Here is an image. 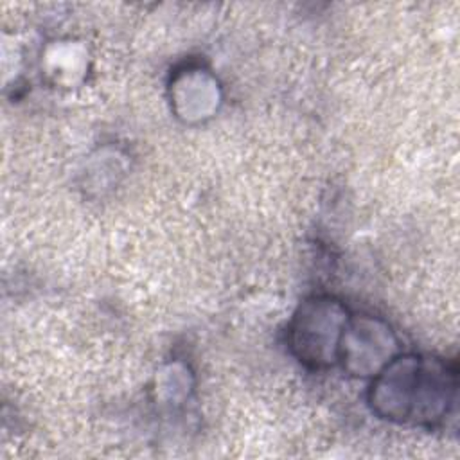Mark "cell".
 I'll list each match as a JSON object with an SVG mask.
<instances>
[{"instance_id": "277c9868", "label": "cell", "mask_w": 460, "mask_h": 460, "mask_svg": "<svg viewBox=\"0 0 460 460\" xmlns=\"http://www.w3.org/2000/svg\"><path fill=\"white\" fill-rule=\"evenodd\" d=\"M171 99L178 117L187 122L203 120L219 104V84L207 70L187 68L174 75Z\"/></svg>"}, {"instance_id": "7a4b0ae2", "label": "cell", "mask_w": 460, "mask_h": 460, "mask_svg": "<svg viewBox=\"0 0 460 460\" xmlns=\"http://www.w3.org/2000/svg\"><path fill=\"white\" fill-rule=\"evenodd\" d=\"M350 318L334 296L320 295L304 300L288 325V347L307 368H329L338 363L343 329Z\"/></svg>"}, {"instance_id": "3957f363", "label": "cell", "mask_w": 460, "mask_h": 460, "mask_svg": "<svg viewBox=\"0 0 460 460\" xmlns=\"http://www.w3.org/2000/svg\"><path fill=\"white\" fill-rule=\"evenodd\" d=\"M399 354L394 329L379 316L350 314L338 350V363L356 377H374Z\"/></svg>"}, {"instance_id": "6da1fadb", "label": "cell", "mask_w": 460, "mask_h": 460, "mask_svg": "<svg viewBox=\"0 0 460 460\" xmlns=\"http://www.w3.org/2000/svg\"><path fill=\"white\" fill-rule=\"evenodd\" d=\"M456 395V367L442 358L397 354L370 385L372 411L390 422L433 426Z\"/></svg>"}]
</instances>
